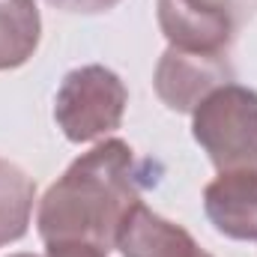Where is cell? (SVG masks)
Returning <instances> with one entry per match:
<instances>
[{
	"mask_svg": "<svg viewBox=\"0 0 257 257\" xmlns=\"http://www.w3.org/2000/svg\"><path fill=\"white\" fill-rule=\"evenodd\" d=\"M153 183L147 162L126 141L105 138L48 186L36 209V230L42 242L87 239L111 251L128 209L141 203V192Z\"/></svg>",
	"mask_w": 257,
	"mask_h": 257,
	"instance_id": "obj_1",
	"label": "cell"
},
{
	"mask_svg": "<svg viewBox=\"0 0 257 257\" xmlns=\"http://www.w3.org/2000/svg\"><path fill=\"white\" fill-rule=\"evenodd\" d=\"M192 135L218 174L257 171V90L215 87L192 111Z\"/></svg>",
	"mask_w": 257,
	"mask_h": 257,
	"instance_id": "obj_2",
	"label": "cell"
},
{
	"mask_svg": "<svg viewBox=\"0 0 257 257\" xmlns=\"http://www.w3.org/2000/svg\"><path fill=\"white\" fill-rule=\"evenodd\" d=\"M126 105L128 90L114 69L99 63L78 66L60 81L54 120L66 141L90 144L120 128Z\"/></svg>",
	"mask_w": 257,
	"mask_h": 257,
	"instance_id": "obj_3",
	"label": "cell"
},
{
	"mask_svg": "<svg viewBox=\"0 0 257 257\" xmlns=\"http://www.w3.org/2000/svg\"><path fill=\"white\" fill-rule=\"evenodd\" d=\"M159 30L171 48L192 54H224L233 39L227 0H156Z\"/></svg>",
	"mask_w": 257,
	"mask_h": 257,
	"instance_id": "obj_4",
	"label": "cell"
},
{
	"mask_svg": "<svg viewBox=\"0 0 257 257\" xmlns=\"http://www.w3.org/2000/svg\"><path fill=\"white\" fill-rule=\"evenodd\" d=\"M230 81H233V69L224 54H192L171 45L159 57L153 75V87L159 99L180 114H192L215 87Z\"/></svg>",
	"mask_w": 257,
	"mask_h": 257,
	"instance_id": "obj_5",
	"label": "cell"
},
{
	"mask_svg": "<svg viewBox=\"0 0 257 257\" xmlns=\"http://www.w3.org/2000/svg\"><path fill=\"white\" fill-rule=\"evenodd\" d=\"M203 212L227 239H257V171L218 174L203 189Z\"/></svg>",
	"mask_w": 257,
	"mask_h": 257,
	"instance_id": "obj_6",
	"label": "cell"
},
{
	"mask_svg": "<svg viewBox=\"0 0 257 257\" xmlns=\"http://www.w3.org/2000/svg\"><path fill=\"white\" fill-rule=\"evenodd\" d=\"M117 248L123 257H200L203 248L194 242V236L156 215L144 200L128 209L126 221L117 233Z\"/></svg>",
	"mask_w": 257,
	"mask_h": 257,
	"instance_id": "obj_7",
	"label": "cell"
},
{
	"mask_svg": "<svg viewBox=\"0 0 257 257\" xmlns=\"http://www.w3.org/2000/svg\"><path fill=\"white\" fill-rule=\"evenodd\" d=\"M42 15L36 0H0V72L24 66L39 48Z\"/></svg>",
	"mask_w": 257,
	"mask_h": 257,
	"instance_id": "obj_8",
	"label": "cell"
},
{
	"mask_svg": "<svg viewBox=\"0 0 257 257\" xmlns=\"http://www.w3.org/2000/svg\"><path fill=\"white\" fill-rule=\"evenodd\" d=\"M33 200H36L33 177L15 162L0 156V248L18 242L27 233Z\"/></svg>",
	"mask_w": 257,
	"mask_h": 257,
	"instance_id": "obj_9",
	"label": "cell"
},
{
	"mask_svg": "<svg viewBox=\"0 0 257 257\" xmlns=\"http://www.w3.org/2000/svg\"><path fill=\"white\" fill-rule=\"evenodd\" d=\"M45 248H48L45 257H108L105 248L87 239H54V242H45Z\"/></svg>",
	"mask_w": 257,
	"mask_h": 257,
	"instance_id": "obj_10",
	"label": "cell"
},
{
	"mask_svg": "<svg viewBox=\"0 0 257 257\" xmlns=\"http://www.w3.org/2000/svg\"><path fill=\"white\" fill-rule=\"evenodd\" d=\"M48 3L63 12H75V15H99V12L114 9L120 0H48Z\"/></svg>",
	"mask_w": 257,
	"mask_h": 257,
	"instance_id": "obj_11",
	"label": "cell"
},
{
	"mask_svg": "<svg viewBox=\"0 0 257 257\" xmlns=\"http://www.w3.org/2000/svg\"><path fill=\"white\" fill-rule=\"evenodd\" d=\"M9 257H39V254H27V251H21V254H9Z\"/></svg>",
	"mask_w": 257,
	"mask_h": 257,
	"instance_id": "obj_12",
	"label": "cell"
},
{
	"mask_svg": "<svg viewBox=\"0 0 257 257\" xmlns=\"http://www.w3.org/2000/svg\"><path fill=\"white\" fill-rule=\"evenodd\" d=\"M200 257H212V254H206V251H203V254H200Z\"/></svg>",
	"mask_w": 257,
	"mask_h": 257,
	"instance_id": "obj_13",
	"label": "cell"
}]
</instances>
